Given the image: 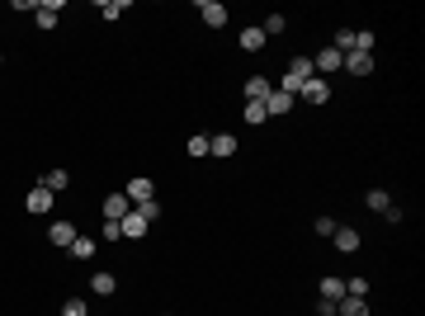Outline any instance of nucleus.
I'll use <instances>...</instances> for the list:
<instances>
[{
	"mask_svg": "<svg viewBox=\"0 0 425 316\" xmlns=\"http://www.w3.org/2000/svg\"><path fill=\"white\" fill-rule=\"evenodd\" d=\"M52 198H57V194L47 189V184H33V189H29V198H24V213H33V217H47V213L57 208Z\"/></svg>",
	"mask_w": 425,
	"mask_h": 316,
	"instance_id": "obj_1",
	"label": "nucleus"
},
{
	"mask_svg": "<svg viewBox=\"0 0 425 316\" xmlns=\"http://www.w3.org/2000/svg\"><path fill=\"white\" fill-rule=\"evenodd\" d=\"M340 66H345V57H340V52H335V48H321V52H316V57H312V71H316V76H321V80H326V76H335Z\"/></svg>",
	"mask_w": 425,
	"mask_h": 316,
	"instance_id": "obj_2",
	"label": "nucleus"
},
{
	"mask_svg": "<svg viewBox=\"0 0 425 316\" xmlns=\"http://www.w3.org/2000/svg\"><path fill=\"white\" fill-rule=\"evenodd\" d=\"M80 232H76V222H66V217H57L52 227H47V241L52 246H62V251H71V241H76Z\"/></svg>",
	"mask_w": 425,
	"mask_h": 316,
	"instance_id": "obj_3",
	"label": "nucleus"
},
{
	"mask_svg": "<svg viewBox=\"0 0 425 316\" xmlns=\"http://www.w3.org/2000/svg\"><path fill=\"white\" fill-rule=\"evenodd\" d=\"M57 15H62V0H33V19H38V29H57Z\"/></svg>",
	"mask_w": 425,
	"mask_h": 316,
	"instance_id": "obj_4",
	"label": "nucleus"
},
{
	"mask_svg": "<svg viewBox=\"0 0 425 316\" xmlns=\"http://www.w3.org/2000/svg\"><path fill=\"white\" fill-rule=\"evenodd\" d=\"M298 99H302V104H326V99H331V80L312 76V80H307V85L298 90Z\"/></svg>",
	"mask_w": 425,
	"mask_h": 316,
	"instance_id": "obj_5",
	"label": "nucleus"
},
{
	"mask_svg": "<svg viewBox=\"0 0 425 316\" xmlns=\"http://www.w3.org/2000/svg\"><path fill=\"white\" fill-rule=\"evenodd\" d=\"M128 203L137 208V203H147V198H156V184H152V179H147V175H137V179H128Z\"/></svg>",
	"mask_w": 425,
	"mask_h": 316,
	"instance_id": "obj_6",
	"label": "nucleus"
},
{
	"mask_svg": "<svg viewBox=\"0 0 425 316\" xmlns=\"http://www.w3.org/2000/svg\"><path fill=\"white\" fill-rule=\"evenodd\" d=\"M199 15H204L208 29H227V5L222 0H199Z\"/></svg>",
	"mask_w": 425,
	"mask_h": 316,
	"instance_id": "obj_7",
	"label": "nucleus"
},
{
	"mask_svg": "<svg viewBox=\"0 0 425 316\" xmlns=\"http://www.w3.org/2000/svg\"><path fill=\"white\" fill-rule=\"evenodd\" d=\"M147 227H152V222L142 217L137 208H133V213H128V217L118 222V232H123V241H142V236H147Z\"/></svg>",
	"mask_w": 425,
	"mask_h": 316,
	"instance_id": "obj_8",
	"label": "nucleus"
},
{
	"mask_svg": "<svg viewBox=\"0 0 425 316\" xmlns=\"http://www.w3.org/2000/svg\"><path fill=\"white\" fill-rule=\"evenodd\" d=\"M293 104H298V99L283 95V90H269V95H265V113H269V118H283V113H293Z\"/></svg>",
	"mask_w": 425,
	"mask_h": 316,
	"instance_id": "obj_9",
	"label": "nucleus"
},
{
	"mask_svg": "<svg viewBox=\"0 0 425 316\" xmlns=\"http://www.w3.org/2000/svg\"><path fill=\"white\" fill-rule=\"evenodd\" d=\"M316 71H312V57L307 52H298V57H288V80H298V85H307Z\"/></svg>",
	"mask_w": 425,
	"mask_h": 316,
	"instance_id": "obj_10",
	"label": "nucleus"
},
{
	"mask_svg": "<svg viewBox=\"0 0 425 316\" xmlns=\"http://www.w3.org/2000/svg\"><path fill=\"white\" fill-rule=\"evenodd\" d=\"M128 213H133L128 194H109V198H104V222H123Z\"/></svg>",
	"mask_w": 425,
	"mask_h": 316,
	"instance_id": "obj_11",
	"label": "nucleus"
},
{
	"mask_svg": "<svg viewBox=\"0 0 425 316\" xmlns=\"http://www.w3.org/2000/svg\"><path fill=\"white\" fill-rule=\"evenodd\" d=\"M331 241H335V251H340V255H355L364 236L355 232V227H335V236H331Z\"/></svg>",
	"mask_w": 425,
	"mask_h": 316,
	"instance_id": "obj_12",
	"label": "nucleus"
},
{
	"mask_svg": "<svg viewBox=\"0 0 425 316\" xmlns=\"http://www.w3.org/2000/svg\"><path fill=\"white\" fill-rule=\"evenodd\" d=\"M345 71L350 76H374V57L369 52H345Z\"/></svg>",
	"mask_w": 425,
	"mask_h": 316,
	"instance_id": "obj_13",
	"label": "nucleus"
},
{
	"mask_svg": "<svg viewBox=\"0 0 425 316\" xmlns=\"http://www.w3.org/2000/svg\"><path fill=\"white\" fill-rule=\"evenodd\" d=\"M113 288H118V279H113L109 269H99V274H90V293H94V298H113Z\"/></svg>",
	"mask_w": 425,
	"mask_h": 316,
	"instance_id": "obj_14",
	"label": "nucleus"
},
{
	"mask_svg": "<svg viewBox=\"0 0 425 316\" xmlns=\"http://www.w3.org/2000/svg\"><path fill=\"white\" fill-rule=\"evenodd\" d=\"M269 90H274V85H269L265 76H251L246 85H241V95H246V104H260V99H265Z\"/></svg>",
	"mask_w": 425,
	"mask_h": 316,
	"instance_id": "obj_15",
	"label": "nucleus"
},
{
	"mask_svg": "<svg viewBox=\"0 0 425 316\" xmlns=\"http://www.w3.org/2000/svg\"><path fill=\"white\" fill-rule=\"evenodd\" d=\"M208 156H236V137L232 132H218V137H208Z\"/></svg>",
	"mask_w": 425,
	"mask_h": 316,
	"instance_id": "obj_16",
	"label": "nucleus"
},
{
	"mask_svg": "<svg viewBox=\"0 0 425 316\" xmlns=\"http://www.w3.org/2000/svg\"><path fill=\"white\" fill-rule=\"evenodd\" d=\"M335 316H369V298H340Z\"/></svg>",
	"mask_w": 425,
	"mask_h": 316,
	"instance_id": "obj_17",
	"label": "nucleus"
},
{
	"mask_svg": "<svg viewBox=\"0 0 425 316\" xmlns=\"http://www.w3.org/2000/svg\"><path fill=\"white\" fill-rule=\"evenodd\" d=\"M364 203H369V213H388V208H393V194L388 189H369L364 194Z\"/></svg>",
	"mask_w": 425,
	"mask_h": 316,
	"instance_id": "obj_18",
	"label": "nucleus"
},
{
	"mask_svg": "<svg viewBox=\"0 0 425 316\" xmlns=\"http://www.w3.org/2000/svg\"><path fill=\"white\" fill-rule=\"evenodd\" d=\"M265 48V33H260V24L255 29H241V52H260Z\"/></svg>",
	"mask_w": 425,
	"mask_h": 316,
	"instance_id": "obj_19",
	"label": "nucleus"
},
{
	"mask_svg": "<svg viewBox=\"0 0 425 316\" xmlns=\"http://www.w3.org/2000/svg\"><path fill=\"white\" fill-rule=\"evenodd\" d=\"M43 184H47V189H52V194H62L66 184H71V175H66V170H57V165H52V170L43 175Z\"/></svg>",
	"mask_w": 425,
	"mask_h": 316,
	"instance_id": "obj_20",
	"label": "nucleus"
},
{
	"mask_svg": "<svg viewBox=\"0 0 425 316\" xmlns=\"http://www.w3.org/2000/svg\"><path fill=\"white\" fill-rule=\"evenodd\" d=\"M321 298L340 302V298H345V279H321Z\"/></svg>",
	"mask_w": 425,
	"mask_h": 316,
	"instance_id": "obj_21",
	"label": "nucleus"
},
{
	"mask_svg": "<svg viewBox=\"0 0 425 316\" xmlns=\"http://www.w3.org/2000/svg\"><path fill=\"white\" fill-rule=\"evenodd\" d=\"M66 255H71V260H90V255H94V241H90V236H76Z\"/></svg>",
	"mask_w": 425,
	"mask_h": 316,
	"instance_id": "obj_22",
	"label": "nucleus"
},
{
	"mask_svg": "<svg viewBox=\"0 0 425 316\" xmlns=\"http://www.w3.org/2000/svg\"><path fill=\"white\" fill-rule=\"evenodd\" d=\"M283 29H288V19H283V15H265V24H260V33H265V38H279Z\"/></svg>",
	"mask_w": 425,
	"mask_h": 316,
	"instance_id": "obj_23",
	"label": "nucleus"
},
{
	"mask_svg": "<svg viewBox=\"0 0 425 316\" xmlns=\"http://www.w3.org/2000/svg\"><path fill=\"white\" fill-rule=\"evenodd\" d=\"M331 48L340 52V57H345V52H355V29H335V43H331Z\"/></svg>",
	"mask_w": 425,
	"mask_h": 316,
	"instance_id": "obj_24",
	"label": "nucleus"
},
{
	"mask_svg": "<svg viewBox=\"0 0 425 316\" xmlns=\"http://www.w3.org/2000/svg\"><path fill=\"white\" fill-rule=\"evenodd\" d=\"M62 316H90V307H85V298H66L62 302Z\"/></svg>",
	"mask_w": 425,
	"mask_h": 316,
	"instance_id": "obj_25",
	"label": "nucleus"
},
{
	"mask_svg": "<svg viewBox=\"0 0 425 316\" xmlns=\"http://www.w3.org/2000/svg\"><path fill=\"white\" fill-rule=\"evenodd\" d=\"M123 10H128V0H104V5H99V15L109 19V24H113L118 15H123Z\"/></svg>",
	"mask_w": 425,
	"mask_h": 316,
	"instance_id": "obj_26",
	"label": "nucleus"
},
{
	"mask_svg": "<svg viewBox=\"0 0 425 316\" xmlns=\"http://www.w3.org/2000/svg\"><path fill=\"white\" fill-rule=\"evenodd\" d=\"M189 156H194V160L208 156V137H204V132H194V137H189Z\"/></svg>",
	"mask_w": 425,
	"mask_h": 316,
	"instance_id": "obj_27",
	"label": "nucleus"
},
{
	"mask_svg": "<svg viewBox=\"0 0 425 316\" xmlns=\"http://www.w3.org/2000/svg\"><path fill=\"white\" fill-rule=\"evenodd\" d=\"M265 118H269V113H265V99H260V104H246V123H251V127H260Z\"/></svg>",
	"mask_w": 425,
	"mask_h": 316,
	"instance_id": "obj_28",
	"label": "nucleus"
},
{
	"mask_svg": "<svg viewBox=\"0 0 425 316\" xmlns=\"http://www.w3.org/2000/svg\"><path fill=\"white\" fill-rule=\"evenodd\" d=\"M374 43H378V38H374L369 29H364V33H355V52H369V57H374Z\"/></svg>",
	"mask_w": 425,
	"mask_h": 316,
	"instance_id": "obj_29",
	"label": "nucleus"
},
{
	"mask_svg": "<svg viewBox=\"0 0 425 316\" xmlns=\"http://www.w3.org/2000/svg\"><path fill=\"white\" fill-rule=\"evenodd\" d=\"M312 232H316V236H335V217H316Z\"/></svg>",
	"mask_w": 425,
	"mask_h": 316,
	"instance_id": "obj_30",
	"label": "nucleus"
},
{
	"mask_svg": "<svg viewBox=\"0 0 425 316\" xmlns=\"http://www.w3.org/2000/svg\"><path fill=\"white\" fill-rule=\"evenodd\" d=\"M137 213H142L147 222H156V217H161V203H156V198H147V203H137Z\"/></svg>",
	"mask_w": 425,
	"mask_h": 316,
	"instance_id": "obj_31",
	"label": "nucleus"
},
{
	"mask_svg": "<svg viewBox=\"0 0 425 316\" xmlns=\"http://www.w3.org/2000/svg\"><path fill=\"white\" fill-rule=\"evenodd\" d=\"M99 241H123V232H118V222H104V232H99Z\"/></svg>",
	"mask_w": 425,
	"mask_h": 316,
	"instance_id": "obj_32",
	"label": "nucleus"
},
{
	"mask_svg": "<svg viewBox=\"0 0 425 316\" xmlns=\"http://www.w3.org/2000/svg\"><path fill=\"white\" fill-rule=\"evenodd\" d=\"M316 316H335V302H326V298H321V302H316Z\"/></svg>",
	"mask_w": 425,
	"mask_h": 316,
	"instance_id": "obj_33",
	"label": "nucleus"
},
{
	"mask_svg": "<svg viewBox=\"0 0 425 316\" xmlns=\"http://www.w3.org/2000/svg\"><path fill=\"white\" fill-rule=\"evenodd\" d=\"M0 62H5V52H0Z\"/></svg>",
	"mask_w": 425,
	"mask_h": 316,
	"instance_id": "obj_34",
	"label": "nucleus"
}]
</instances>
